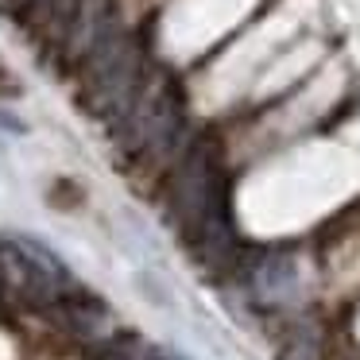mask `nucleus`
<instances>
[{
  "instance_id": "f03ea898",
  "label": "nucleus",
  "mask_w": 360,
  "mask_h": 360,
  "mask_svg": "<svg viewBox=\"0 0 360 360\" xmlns=\"http://www.w3.org/2000/svg\"><path fill=\"white\" fill-rule=\"evenodd\" d=\"M112 140L128 167L155 163L171 167L174 155L186 148V97L171 70H148L136 105L124 120L112 124Z\"/></svg>"
},
{
  "instance_id": "7ed1b4c3",
  "label": "nucleus",
  "mask_w": 360,
  "mask_h": 360,
  "mask_svg": "<svg viewBox=\"0 0 360 360\" xmlns=\"http://www.w3.org/2000/svg\"><path fill=\"white\" fill-rule=\"evenodd\" d=\"M0 283L35 310L55 306V298L66 287H74L70 271L55 252L35 240H16V236H0Z\"/></svg>"
},
{
  "instance_id": "f257e3e1",
  "label": "nucleus",
  "mask_w": 360,
  "mask_h": 360,
  "mask_svg": "<svg viewBox=\"0 0 360 360\" xmlns=\"http://www.w3.org/2000/svg\"><path fill=\"white\" fill-rule=\"evenodd\" d=\"M163 202L179 240L210 271L240 267V236L229 210V171L213 136H190L163 179Z\"/></svg>"
},
{
  "instance_id": "20e7f679",
  "label": "nucleus",
  "mask_w": 360,
  "mask_h": 360,
  "mask_svg": "<svg viewBox=\"0 0 360 360\" xmlns=\"http://www.w3.org/2000/svg\"><path fill=\"white\" fill-rule=\"evenodd\" d=\"M43 314H47L63 333H70L74 341H82V345H101L105 337L117 333V318H112L109 302H105L97 290H86V287H78V283L66 287L63 295L55 298V306H47Z\"/></svg>"
}]
</instances>
